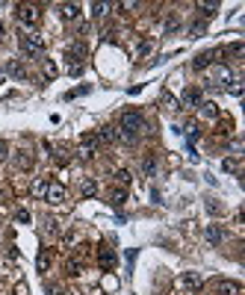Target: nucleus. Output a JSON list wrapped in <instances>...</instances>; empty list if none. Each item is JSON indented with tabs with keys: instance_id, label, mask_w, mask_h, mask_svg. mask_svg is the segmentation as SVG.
I'll return each instance as SVG.
<instances>
[{
	"instance_id": "obj_1",
	"label": "nucleus",
	"mask_w": 245,
	"mask_h": 295,
	"mask_svg": "<svg viewBox=\"0 0 245 295\" xmlns=\"http://www.w3.org/2000/svg\"><path fill=\"white\" fill-rule=\"evenodd\" d=\"M145 130V118H142V113H136V109H127V113H121V124H118V139H124V142H136L139 139V133Z\"/></svg>"
},
{
	"instance_id": "obj_2",
	"label": "nucleus",
	"mask_w": 245,
	"mask_h": 295,
	"mask_svg": "<svg viewBox=\"0 0 245 295\" xmlns=\"http://www.w3.org/2000/svg\"><path fill=\"white\" fill-rule=\"evenodd\" d=\"M21 50L27 56H42L45 53V39L39 33H21Z\"/></svg>"
},
{
	"instance_id": "obj_3",
	"label": "nucleus",
	"mask_w": 245,
	"mask_h": 295,
	"mask_svg": "<svg viewBox=\"0 0 245 295\" xmlns=\"http://www.w3.org/2000/svg\"><path fill=\"white\" fill-rule=\"evenodd\" d=\"M39 18H42L39 6H33V3H21V6H18V21H21V24L36 27V24H39Z\"/></svg>"
},
{
	"instance_id": "obj_4",
	"label": "nucleus",
	"mask_w": 245,
	"mask_h": 295,
	"mask_svg": "<svg viewBox=\"0 0 245 295\" xmlns=\"http://www.w3.org/2000/svg\"><path fill=\"white\" fill-rule=\"evenodd\" d=\"M65 198H68V189L62 186V183H48V192H45V201L48 204H65Z\"/></svg>"
},
{
	"instance_id": "obj_5",
	"label": "nucleus",
	"mask_w": 245,
	"mask_h": 295,
	"mask_svg": "<svg viewBox=\"0 0 245 295\" xmlns=\"http://www.w3.org/2000/svg\"><path fill=\"white\" fill-rule=\"evenodd\" d=\"M201 286H204V278L198 272H183L180 275V289L183 292H198Z\"/></svg>"
},
{
	"instance_id": "obj_6",
	"label": "nucleus",
	"mask_w": 245,
	"mask_h": 295,
	"mask_svg": "<svg viewBox=\"0 0 245 295\" xmlns=\"http://www.w3.org/2000/svg\"><path fill=\"white\" fill-rule=\"evenodd\" d=\"M98 154V136L95 133H86L83 139H80V157L83 160H92Z\"/></svg>"
},
{
	"instance_id": "obj_7",
	"label": "nucleus",
	"mask_w": 245,
	"mask_h": 295,
	"mask_svg": "<svg viewBox=\"0 0 245 295\" xmlns=\"http://www.w3.org/2000/svg\"><path fill=\"white\" fill-rule=\"evenodd\" d=\"M98 263H100L103 269H115V263H118V257H115V251H113V248H107V245H100V248H98Z\"/></svg>"
},
{
	"instance_id": "obj_8",
	"label": "nucleus",
	"mask_w": 245,
	"mask_h": 295,
	"mask_svg": "<svg viewBox=\"0 0 245 295\" xmlns=\"http://www.w3.org/2000/svg\"><path fill=\"white\" fill-rule=\"evenodd\" d=\"M68 59H71V68L83 65V59H86V45H83V42H74L71 48H68Z\"/></svg>"
},
{
	"instance_id": "obj_9",
	"label": "nucleus",
	"mask_w": 245,
	"mask_h": 295,
	"mask_svg": "<svg viewBox=\"0 0 245 295\" xmlns=\"http://www.w3.org/2000/svg\"><path fill=\"white\" fill-rule=\"evenodd\" d=\"M3 74H9V77H15V80H24V77H27V68H24V62H21V59H9Z\"/></svg>"
},
{
	"instance_id": "obj_10",
	"label": "nucleus",
	"mask_w": 245,
	"mask_h": 295,
	"mask_svg": "<svg viewBox=\"0 0 245 295\" xmlns=\"http://www.w3.org/2000/svg\"><path fill=\"white\" fill-rule=\"evenodd\" d=\"M180 100H183V106H186V109H198V106H201V89H192V86H189V89L183 92V98H180Z\"/></svg>"
},
{
	"instance_id": "obj_11",
	"label": "nucleus",
	"mask_w": 245,
	"mask_h": 295,
	"mask_svg": "<svg viewBox=\"0 0 245 295\" xmlns=\"http://www.w3.org/2000/svg\"><path fill=\"white\" fill-rule=\"evenodd\" d=\"M59 15H62V21H77L80 18V6L77 3H62L59 6Z\"/></svg>"
},
{
	"instance_id": "obj_12",
	"label": "nucleus",
	"mask_w": 245,
	"mask_h": 295,
	"mask_svg": "<svg viewBox=\"0 0 245 295\" xmlns=\"http://www.w3.org/2000/svg\"><path fill=\"white\" fill-rule=\"evenodd\" d=\"M95 136H98V142H103V145H113V142H118V130H115V127H100Z\"/></svg>"
},
{
	"instance_id": "obj_13",
	"label": "nucleus",
	"mask_w": 245,
	"mask_h": 295,
	"mask_svg": "<svg viewBox=\"0 0 245 295\" xmlns=\"http://www.w3.org/2000/svg\"><path fill=\"white\" fill-rule=\"evenodd\" d=\"M33 163H36V157H33L30 151H18V154H15V165H18L21 171H27V168H33Z\"/></svg>"
},
{
	"instance_id": "obj_14",
	"label": "nucleus",
	"mask_w": 245,
	"mask_h": 295,
	"mask_svg": "<svg viewBox=\"0 0 245 295\" xmlns=\"http://www.w3.org/2000/svg\"><path fill=\"white\" fill-rule=\"evenodd\" d=\"M216 289H219V295H239V292H242L236 280H219Z\"/></svg>"
},
{
	"instance_id": "obj_15",
	"label": "nucleus",
	"mask_w": 245,
	"mask_h": 295,
	"mask_svg": "<svg viewBox=\"0 0 245 295\" xmlns=\"http://www.w3.org/2000/svg\"><path fill=\"white\" fill-rule=\"evenodd\" d=\"M222 239H225V230H222L219 225H210V228H207V242H210V245H219Z\"/></svg>"
},
{
	"instance_id": "obj_16",
	"label": "nucleus",
	"mask_w": 245,
	"mask_h": 295,
	"mask_svg": "<svg viewBox=\"0 0 245 295\" xmlns=\"http://www.w3.org/2000/svg\"><path fill=\"white\" fill-rule=\"evenodd\" d=\"M95 192H98V183H95L92 177H86V180L80 183V195H83V198H92Z\"/></svg>"
},
{
	"instance_id": "obj_17",
	"label": "nucleus",
	"mask_w": 245,
	"mask_h": 295,
	"mask_svg": "<svg viewBox=\"0 0 245 295\" xmlns=\"http://www.w3.org/2000/svg\"><path fill=\"white\" fill-rule=\"evenodd\" d=\"M201 115L204 118H219V106L210 103V100H201Z\"/></svg>"
},
{
	"instance_id": "obj_18",
	"label": "nucleus",
	"mask_w": 245,
	"mask_h": 295,
	"mask_svg": "<svg viewBox=\"0 0 245 295\" xmlns=\"http://www.w3.org/2000/svg\"><path fill=\"white\" fill-rule=\"evenodd\" d=\"M124 201H127V189H113L110 204H113V207H124Z\"/></svg>"
},
{
	"instance_id": "obj_19",
	"label": "nucleus",
	"mask_w": 245,
	"mask_h": 295,
	"mask_svg": "<svg viewBox=\"0 0 245 295\" xmlns=\"http://www.w3.org/2000/svg\"><path fill=\"white\" fill-rule=\"evenodd\" d=\"M48 177H39L36 183H33V195H39V198H45V192H48Z\"/></svg>"
},
{
	"instance_id": "obj_20",
	"label": "nucleus",
	"mask_w": 245,
	"mask_h": 295,
	"mask_svg": "<svg viewBox=\"0 0 245 295\" xmlns=\"http://www.w3.org/2000/svg\"><path fill=\"white\" fill-rule=\"evenodd\" d=\"M210 62H213V53H201V56H195V62H192V68L195 71H204Z\"/></svg>"
},
{
	"instance_id": "obj_21",
	"label": "nucleus",
	"mask_w": 245,
	"mask_h": 295,
	"mask_svg": "<svg viewBox=\"0 0 245 295\" xmlns=\"http://www.w3.org/2000/svg\"><path fill=\"white\" fill-rule=\"evenodd\" d=\"M110 9H113L110 3H92V15H95V18H103Z\"/></svg>"
},
{
	"instance_id": "obj_22",
	"label": "nucleus",
	"mask_w": 245,
	"mask_h": 295,
	"mask_svg": "<svg viewBox=\"0 0 245 295\" xmlns=\"http://www.w3.org/2000/svg\"><path fill=\"white\" fill-rule=\"evenodd\" d=\"M142 171H145L148 177H154V171H157V160H154V157H148V160H142Z\"/></svg>"
},
{
	"instance_id": "obj_23",
	"label": "nucleus",
	"mask_w": 245,
	"mask_h": 295,
	"mask_svg": "<svg viewBox=\"0 0 245 295\" xmlns=\"http://www.w3.org/2000/svg\"><path fill=\"white\" fill-rule=\"evenodd\" d=\"M216 9H219L216 3H198V12L207 15V18H210V15H216Z\"/></svg>"
},
{
	"instance_id": "obj_24",
	"label": "nucleus",
	"mask_w": 245,
	"mask_h": 295,
	"mask_svg": "<svg viewBox=\"0 0 245 295\" xmlns=\"http://www.w3.org/2000/svg\"><path fill=\"white\" fill-rule=\"evenodd\" d=\"M48 269H50V254L42 251V254H39V272H48Z\"/></svg>"
},
{
	"instance_id": "obj_25",
	"label": "nucleus",
	"mask_w": 245,
	"mask_h": 295,
	"mask_svg": "<svg viewBox=\"0 0 245 295\" xmlns=\"http://www.w3.org/2000/svg\"><path fill=\"white\" fill-rule=\"evenodd\" d=\"M222 168H225V171H230V174H233V171H236V168H239V163H236V157H228V160H222Z\"/></svg>"
},
{
	"instance_id": "obj_26",
	"label": "nucleus",
	"mask_w": 245,
	"mask_h": 295,
	"mask_svg": "<svg viewBox=\"0 0 245 295\" xmlns=\"http://www.w3.org/2000/svg\"><path fill=\"white\" fill-rule=\"evenodd\" d=\"M228 92H230V95H242V83H239V80H230V83H228Z\"/></svg>"
},
{
	"instance_id": "obj_27",
	"label": "nucleus",
	"mask_w": 245,
	"mask_h": 295,
	"mask_svg": "<svg viewBox=\"0 0 245 295\" xmlns=\"http://www.w3.org/2000/svg\"><path fill=\"white\" fill-rule=\"evenodd\" d=\"M115 177H118V183H121V186H130V171H124V168H121Z\"/></svg>"
},
{
	"instance_id": "obj_28",
	"label": "nucleus",
	"mask_w": 245,
	"mask_h": 295,
	"mask_svg": "<svg viewBox=\"0 0 245 295\" xmlns=\"http://www.w3.org/2000/svg\"><path fill=\"white\" fill-rule=\"evenodd\" d=\"M15 221H21V225H30V213H27V210H18V213H15Z\"/></svg>"
},
{
	"instance_id": "obj_29",
	"label": "nucleus",
	"mask_w": 245,
	"mask_h": 295,
	"mask_svg": "<svg viewBox=\"0 0 245 295\" xmlns=\"http://www.w3.org/2000/svg\"><path fill=\"white\" fill-rule=\"evenodd\" d=\"M6 157H9V145H6L3 139H0V163H3Z\"/></svg>"
},
{
	"instance_id": "obj_30",
	"label": "nucleus",
	"mask_w": 245,
	"mask_h": 295,
	"mask_svg": "<svg viewBox=\"0 0 245 295\" xmlns=\"http://www.w3.org/2000/svg\"><path fill=\"white\" fill-rule=\"evenodd\" d=\"M45 225H48V228H45L48 233H59V228H56V221H53V218H48V221H45Z\"/></svg>"
},
{
	"instance_id": "obj_31",
	"label": "nucleus",
	"mask_w": 245,
	"mask_h": 295,
	"mask_svg": "<svg viewBox=\"0 0 245 295\" xmlns=\"http://www.w3.org/2000/svg\"><path fill=\"white\" fill-rule=\"evenodd\" d=\"M45 74H48V77H56V65L53 62H45Z\"/></svg>"
},
{
	"instance_id": "obj_32",
	"label": "nucleus",
	"mask_w": 245,
	"mask_h": 295,
	"mask_svg": "<svg viewBox=\"0 0 245 295\" xmlns=\"http://www.w3.org/2000/svg\"><path fill=\"white\" fill-rule=\"evenodd\" d=\"M48 295H62V289L59 286H48Z\"/></svg>"
},
{
	"instance_id": "obj_33",
	"label": "nucleus",
	"mask_w": 245,
	"mask_h": 295,
	"mask_svg": "<svg viewBox=\"0 0 245 295\" xmlns=\"http://www.w3.org/2000/svg\"><path fill=\"white\" fill-rule=\"evenodd\" d=\"M3 201H6V195H3V192H0V207H3Z\"/></svg>"
},
{
	"instance_id": "obj_34",
	"label": "nucleus",
	"mask_w": 245,
	"mask_h": 295,
	"mask_svg": "<svg viewBox=\"0 0 245 295\" xmlns=\"http://www.w3.org/2000/svg\"><path fill=\"white\" fill-rule=\"evenodd\" d=\"M0 83H3V71H0Z\"/></svg>"
}]
</instances>
